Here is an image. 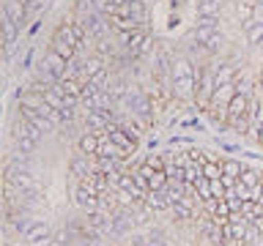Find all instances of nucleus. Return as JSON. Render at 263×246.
<instances>
[{
	"instance_id": "f257e3e1",
	"label": "nucleus",
	"mask_w": 263,
	"mask_h": 246,
	"mask_svg": "<svg viewBox=\"0 0 263 246\" xmlns=\"http://www.w3.org/2000/svg\"><path fill=\"white\" fill-rule=\"evenodd\" d=\"M77 47H80V41H77V36H74V30H71V22H61L55 28V33H52L49 49H55L58 55H63L66 60H71V57L77 55Z\"/></svg>"
},
{
	"instance_id": "f03ea898",
	"label": "nucleus",
	"mask_w": 263,
	"mask_h": 246,
	"mask_svg": "<svg viewBox=\"0 0 263 246\" xmlns=\"http://www.w3.org/2000/svg\"><path fill=\"white\" fill-rule=\"evenodd\" d=\"M214 90H217V66H203L200 79H197V96H195L197 107H209L214 98Z\"/></svg>"
},
{
	"instance_id": "7ed1b4c3",
	"label": "nucleus",
	"mask_w": 263,
	"mask_h": 246,
	"mask_svg": "<svg viewBox=\"0 0 263 246\" xmlns=\"http://www.w3.org/2000/svg\"><path fill=\"white\" fill-rule=\"evenodd\" d=\"M41 69H44L47 77H52L55 82H61L66 77V69H69V60H66L63 55H58L55 49H49L44 55V60H41Z\"/></svg>"
},
{
	"instance_id": "20e7f679",
	"label": "nucleus",
	"mask_w": 263,
	"mask_h": 246,
	"mask_svg": "<svg viewBox=\"0 0 263 246\" xmlns=\"http://www.w3.org/2000/svg\"><path fill=\"white\" fill-rule=\"evenodd\" d=\"M104 131H107V137H110L112 142L118 145V148H121V151L126 153V156H129V153H135V145H137V142H135V139H132L129 134H126V129H123L121 123H110V126H107Z\"/></svg>"
},
{
	"instance_id": "39448f33",
	"label": "nucleus",
	"mask_w": 263,
	"mask_h": 246,
	"mask_svg": "<svg viewBox=\"0 0 263 246\" xmlns=\"http://www.w3.org/2000/svg\"><path fill=\"white\" fill-rule=\"evenodd\" d=\"M173 96L178 101H192L197 96V77H178L173 79Z\"/></svg>"
},
{
	"instance_id": "423d86ee",
	"label": "nucleus",
	"mask_w": 263,
	"mask_h": 246,
	"mask_svg": "<svg viewBox=\"0 0 263 246\" xmlns=\"http://www.w3.org/2000/svg\"><path fill=\"white\" fill-rule=\"evenodd\" d=\"M90 159H93V156H88V153L77 151V153L71 156V161H69V172H71V175L77 178V180H82L85 175H90V172L96 170L93 164H90Z\"/></svg>"
},
{
	"instance_id": "0eeeda50",
	"label": "nucleus",
	"mask_w": 263,
	"mask_h": 246,
	"mask_svg": "<svg viewBox=\"0 0 263 246\" xmlns=\"http://www.w3.org/2000/svg\"><path fill=\"white\" fill-rule=\"evenodd\" d=\"M41 134H44V131H39L22 112L16 115V120H14V139H36V142H39Z\"/></svg>"
},
{
	"instance_id": "6e6552de",
	"label": "nucleus",
	"mask_w": 263,
	"mask_h": 246,
	"mask_svg": "<svg viewBox=\"0 0 263 246\" xmlns=\"http://www.w3.org/2000/svg\"><path fill=\"white\" fill-rule=\"evenodd\" d=\"M80 186H85V189H90V192H96V194H104V192H110V178H107V172H102V170H93L90 175H85L80 180Z\"/></svg>"
},
{
	"instance_id": "1a4fd4ad",
	"label": "nucleus",
	"mask_w": 263,
	"mask_h": 246,
	"mask_svg": "<svg viewBox=\"0 0 263 246\" xmlns=\"http://www.w3.org/2000/svg\"><path fill=\"white\" fill-rule=\"evenodd\" d=\"M0 22H3V38H6V52H11L14 44H16V36L22 33V28L16 25L11 16H8L6 8H0Z\"/></svg>"
},
{
	"instance_id": "9d476101",
	"label": "nucleus",
	"mask_w": 263,
	"mask_h": 246,
	"mask_svg": "<svg viewBox=\"0 0 263 246\" xmlns=\"http://www.w3.org/2000/svg\"><path fill=\"white\" fill-rule=\"evenodd\" d=\"M20 112H22L25 118H28V120H30V123H33V126H36L39 131H44V134H47V131H55V129H58V123H55L52 118L41 115L39 110H33V107H20Z\"/></svg>"
},
{
	"instance_id": "9b49d317",
	"label": "nucleus",
	"mask_w": 263,
	"mask_h": 246,
	"mask_svg": "<svg viewBox=\"0 0 263 246\" xmlns=\"http://www.w3.org/2000/svg\"><path fill=\"white\" fill-rule=\"evenodd\" d=\"M74 202H77L85 213H96L99 208H102V202H99V194L90 192V189H85V186L77 189V194H74Z\"/></svg>"
},
{
	"instance_id": "f8f14e48",
	"label": "nucleus",
	"mask_w": 263,
	"mask_h": 246,
	"mask_svg": "<svg viewBox=\"0 0 263 246\" xmlns=\"http://www.w3.org/2000/svg\"><path fill=\"white\" fill-rule=\"evenodd\" d=\"M3 8L8 11V16H11V19L20 25V28H25V25H28L30 14H28V6H25V0H6Z\"/></svg>"
},
{
	"instance_id": "ddd939ff",
	"label": "nucleus",
	"mask_w": 263,
	"mask_h": 246,
	"mask_svg": "<svg viewBox=\"0 0 263 246\" xmlns=\"http://www.w3.org/2000/svg\"><path fill=\"white\" fill-rule=\"evenodd\" d=\"M99 71H104V57L102 55L85 57V60H82V77H80V82H88L90 77H96Z\"/></svg>"
},
{
	"instance_id": "4468645a",
	"label": "nucleus",
	"mask_w": 263,
	"mask_h": 246,
	"mask_svg": "<svg viewBox=\"0 0 263 246\" xmlns=\"http://www.w3.org/2000/svg\"><path fill=\"white\" fill-rule=\"evenodd\" d=\"M99 145H102V139H99L96 131H85V134L80 137V142H77V151L88 153V156H96L99 153Z\"/></svg>"
},
{
	"instance_id": "2eb2a0df",
	"label": "nucleus",
	"mask_w": 263,
	"mask_h": 246,
	"mask_svg": "<svg viewBox=\"0 0 263 246\" xmlns=\"http://www.w3.org/2000/svg\"><path fill=\"white\" fill-rule=\"evenodd\" d=\"M44 104H47V98H44V93H41V90L28 88L25 93H20V107H33V110H41Z\"/></svg>"
},
{
	"instance_id": "dca6fc26",
	"label": "nucleus",
	"mask_w": 263,
	"mask_h": 246,
	"mask_svg": "<svg viewBox=\"0 0 263 246\" xmlns=\"http://www.w3.org/2000/svg\"><path fill=\"white\" fill-rule=\"evenodd\" d=\"M143 205L148 211H167L170 208V202H167V197H164V192H148L145 197H143Z\"/></svg>"
},
{
	"instance_id": "f3484780",
	"label": "nucleus",
	"mask_w": 263,
	"mask_h": 246,
	"mask_svg": "<svg viewBox=\"0 0 263 246\" xmlns=\"http://www.w3.org/2000/svg\"><path fill=\"white\" fill-rule=\"evenodd\" d=\"M110 25H112V28L118 30V33H129V30L143 28V25H140L132 14H129V16H110Z\"/></svg>"
},
{
	"instance_id": "a211bd4d",
	"label": "nucleus",
	"mask_w": 263,
	"mask_h": 246,
	"mask_svg": "<svg viewBox=\"0 0 263 246\" xmlns=\"http://www.w3.org/2000/svg\"><path fill=\"white\" fill-rule=\"evenodd\" d=\"M195 69L197 66H192L186 60V57H178V60H173V79H178V77H195Z\"/></svg>"
},
{
	"instance_id": "6ab92c4d",
	"label": "nucleus",
	"mask_w": 263,
	"mask_h": 246,
	"mask_svg": "<svg viewBox=\"0 0 263 246\" xmlns=\"http://www.w3.org/2000/svg\"><path fill=\"white\" fill-rule=\"evenodd\" d=\"M233 79H236V63H219L217 66V88L230 85Z\"/></svg>"
},
{
	"instance_id": "aec40b11",
	"label": "nucleus",
	"mask_w": 263,
	"mask_h": 246,
	"mask_svg": "<svg viewBox=\"0 0 263 246\" xmlns=\"http://www.w3.org/2000/svg\"><path fill=\"white\" fill-rule=\"evenodd\" d=\"M222 0H197V16H219Z\"/></svg>"
},
{
	"instance_id": "412c9836",
	"label": "nucleus",
	"mask_w": 263,
	"mask_h": 246,
	"mask_svg": "<svg viewBox=\"0 0 263 246\" xmlns=\"http://www.w3.org/2000/svg\"><path fill=\"white\" fill-rule=\"evenodd\" d=\"M244 30H247V38H250V44H260V41H263V22L247 19V22H244Z\"/></svg>"
},
{
	"instance_id": "4be33fe9",
	"label": "nucleus",
	"mask_w": 263,
	"mask_h": 246,
	"mask_svg": "<svg viewBox=\"0 0 263 246\" xmlns=\"http://www.w3.org/2000/svg\"><path fill=\"white\" fill-rule=\"evenodd\" d=\"M241 213L247 219H258V216H263V202H258V200H244L241 202Z\"/></svg>"
},
{
	"instance_id": "5701e85b",
	"label": "nucleus",
	"mask_w": 263,
	"mask_h": 246,
	"mask_svg": "<svg viewBox=\"0 0 263 246\" xmlns=\"http://www.w3.org/2000/svg\"><path fill=\"white\" fill-rule=\"evenodd\" d=\"M197 178H203V164H197L189 159V164L184 167V180L186 183H197Z\"/></svg>"
},
{
	"instance_id": "b1692460",
	"label": "nucleus",
	"mask_w": 263,
	"mask_h": 246,
	"mask_svg": "<svg viewBox=\"0 0 263 246\" xmlns=\"http://www.w3.org/2000/svg\"><path fill=\"white\" fill-rule=\"evenodd\" d=\"M217 33H219V28H200V25H197V28H195V41L205 47L214 36H217Z\"/></svg>"
},
{
	"instance_id": "393cba45",
	"label": "nucleus",
	"mask_w": 263,
	"mask_h": 246,
	"mask_svg": "<svg viewBox=\"0 0 263 246\" xmlns=\"http://www.w3.org/2000/svg\"><path fill=\"white\" fill-rule=\"evenodd\" d=\"M203 175L211 180L222 178V161H203Z\"/></svg>"
},
{
	"instance_id": "a878e982",
	"label": "nucleus",
	"mask_w": 263,
	"mask_h": 246,
	"mask_svg": "<svg viewBox=\"0 0 263 246\" xmlns=\"http://www.w3.org/2000/svg\"><path fill=\"white\" fill-rule=\"evenodd\" d=\"M222 175H225V178H238V175H241V164L233 161V159H225V161H222Z\"/></svg>"
},
{
	"instance_id": "bb28decb",
	"label": "nucleus",
	"mask_w": 263,
	"mask_h": 246,
	"mask_svg": "<svg viewBox=\"0 0 263 246\" xmlns=\"http://www.w3.org/2000/svg\"><path fill=\"white\" fill-rule=\"evenodd\" d=\"M238 180H241L244 186L255 189V186L260 183V175H258V170H241V175H238Z\"/></svg>"
},
{
	"instance_id": "cd10ccee",
	"label": "nucleus",
	"mask_w": 263,
	"mask_h": 246,
	"mask_svg": "<svg viewBox=\"0 0 263 246\" xmlns=\"http://www.w3.org/2000/svg\"><path fill=\"white\" fill-rule=\"evenodd\" d=\"M14 145H16V151H20V156H30L33 151H36V139H14Z\"/></svg>"
},
{
	"instance_id": "c85d7f7f",
	"label": "nucleus",
	"mask_w": 263,
	"mask_h": 246,
	"mask_svg": "<svg viewBox=\"0 0 263 246\" xmlns=\"http://www.w3.org/2000/svg\"><path fill=\"white\" fill-rule=\"evenodd\" d=\"M197 194H200V200H209V197H211V178H197Z\"/></svg>"
},
{
	"instance_id": "c756f323",
	"label": "nucleus",
	"mask_w": 263,
	"mask_h": 246,
	"mask_svg": "<svg viewBox=\"0 0 263 246\" xmlns=\"http://www.w3.org/2000/svg\"><path fill=\"white\" fill-rule=\"evenodd\" d=\"M170 211L176 213V219H192V216H195V211H192V208H186L184 202H176Z\"/></svg>"
},
{
	"instance_id": "7c9ffc66",
	"label": "nucleus",
	"mask_w": 263,
	"mask_h": 246,
	"mask_svg": "<svg viewBox=\"0 0 263 246\" xmlns=\"http://www.w3.org/2000/svg\"><path fill=\"white\" fill-rule=\"evenodd\" d=\"M228 194V186L222 183V178H217V180H211V197H217V200H222V197Z\"/></svg>"
},
{
	"instance_id": "2f4dec72",
	"label": "nucleus",
	"mask_w": 263,
	"mask_h": 246,
	"mask_svg": "<svg viewBox=\"0 0 263 246\" xmlns=\"http://www.w3.org/2000/svg\"><path fill=\"white\" fill-rule=\"evenodd\" d=\"M145 246H170V243H167V238L156 230V233H151V235L145 238Z\"/></svg>"
},
{
	"instance_id": "473e14b6",
	"label": "nucleus",
	"mask_w": 263,
	"mask_h": 246,
	"mask_svg": "<svg viewBox=\"0 0 263 246\" xmlns=\"http://www.w3.org/2000/svg\"><path fill=\"white\" fill-rule=\"evenodd\" d=\"M200 28H219V16H197Z\"/></svg>"
},
{
	"instance_id": "72a5a7b5",
	"label": "nucleus",
	"mask_w": 263,
	"mask_h": 246,
	"mask_svg": "<svg viewBox=\"0 0 263 246\" xmlns=\"http://www.w3.org/2000/svg\"><path fill=\"white\" fill-rule=\"evenodd\" d=\"M69 243H71L69 233H58V235H52V241H49V246H69Z\"/></svg>"
},
{
	"instance_id": "f704fd0d",
	"label": "nucleus",
	"mask_w": 263,
	"mask_h": 246,
	"mask_svg": "<svg viewBox=\"0 0 263 246\" xmlns=\"http://www.w3.org/2000/svg\"><path fill=\"white\" fill-rule=\"evenodd\" d=\"M90 235H93V233L80 235V238H71V243H69V246H90Z\"/></svg>"
}]
</instances>
